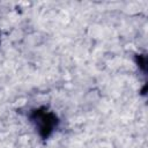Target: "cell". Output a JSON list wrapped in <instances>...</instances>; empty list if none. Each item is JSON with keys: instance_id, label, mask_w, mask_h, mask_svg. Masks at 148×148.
I'll return each mask as SVG.
<instances>
[{"instance_id": "cell-1", "label": "cell", "mask_w": 148, "mask_h": 148, "mask_svg": "<svg viewBox=\"0 0 148 148\" xmlns=\"http://www.w3.org/2000/svg\"><path fill=\"white\" fill-rule=\"evenodd\" d=\"M37 121L39 123V128L40 131L44 133V135H49V133L52 131V127H53V124H54V117L49 114V113H38L37 117H36Z\"/></svg>"}]
</instances>
